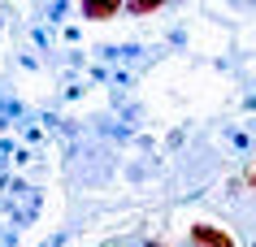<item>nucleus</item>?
<instances>
[{"mask_svg":"<svg viewBox=\"0 0 256 247\" xmlns=\"http://www.w3.org/2000/svg\"><path fill=\"white\" fill-rule=\"evenodd\" d=\"M156 9H161L156 0H139V4H130V13H156Z\"/></svg>","mask_w":256,"mask_h":247,"instance_id":"3","label":"nucleus"},{"mask_svg":"<svg viewBox=\"0 0 256 247\" xmlns=\"http://www.w3.org/2000/svg\"><path fill=\"white\" fill-rule=\"evenodd\" d=\"M191 247H239V243H234V234H226L222 226L200 221V226H191Z\"/></svg>","mask_w":256,"mask_h":247,"instance_id":"1","label":"nucleus"},{"mask_svg":"<svg viewBox=\"0 0 256 247\" xmlns=\"http://www.w3.org/2000/svg\"><path fill=\"white\" fill-rule=\"evenodd\" d=\"M152 247H165V243H152Z\"/></svg>","mask_w":256,"mask_h":247,"instance_id":"4","label":"nucleus"},{"mask_svg":"<svg viewBox=\"0 0 256 247\" xmlns=\"http://www.w3.org/2000/svg\"><path fill=\"white\" fill-rule=\"evenodd\" d=\"M122 4H108V0H87L82 4V17H92V22H104V17H118Z\"/></svg>","mask_w":256,"mask_h":247,"instance_id":"2","label":"nucleus"}]
</instances>
